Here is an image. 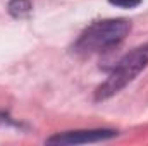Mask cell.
Listing matches in <instances>:
<instances>
[{"label":"cell","instance_id":"obj_4","mask_svg":"<svg viewBox=\"0 0 148 146\" xmlns=\"http://www.w3.org/2000/svg\"><path fill=\"white\" fill-rule=\"evenodd\" d=\"M33 9L31 0H9L7 3V12L14 17V19H23L26 17Z\"/></svg>","mask_w":148,"mask_h":146},{"label":"cell","instance_id":"obj_1","mask_svg":"<svg viewBox=\"0 0 148 146\" xmlns=\"http://www.w3.org/2000/svg\"><path fill=\"white\" fill-rule=\"evenodd\" d=\"M131 31V21L127 19H102L91 23L84 31L77 36L73 45L76 55L86 57L102 52H109L119 46Z\"/></svg>","mask_w":148,"mask_h":146},{"label":"cell","instance_id":"obj_5","mask_svg":"<svg viewBox=\"0 0 148 146\" xmlns=\"http://www.w3.org/2000/svg\"><path fill=\"white\" fill-rule=\"evenodd\" d=\"M143 0H109L114 7H121V9H134L138 5H141Z\"/></svg>","mask_w":148,"mask_h":146},{"label":"cell","instance_id":"obj_2","mask_svg":"<svg viewBox=\"0 0 148 146\" xmlns=\"http://www.w3.org/2000/svg\"><path fill=\"white\" fill-rule=\"evenodd\" d=\"M148 67V41L127 52L114 67L109 77L97 88L95 100L103 102L117 95L122 88H126L131 81H134L141 71Z\"/></svg>","mask_w":148,"mask_h":146},{"label":"cell","instance_id":"obj_3","mask_svg":"<svg viewBox=\"0 0 148 146\" xmlns=\"http://www.w3.org/2000/svg\"><path fill=\"white\" fill-rule=\"evenodd\" d=\"M117 136L114 129H90V131H67L59 132L47 139L48 145H84V143H98L107 141Z\"/></svg>","mask_w":148,"mask_h":146}]
</instances>
